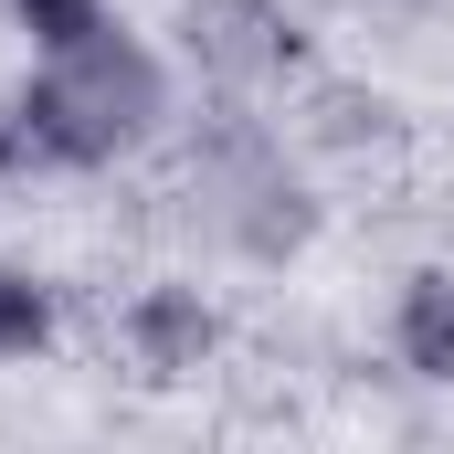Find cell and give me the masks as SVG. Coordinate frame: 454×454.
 Returning a JSON list of instances; mask_svg holds the SVG:
<instances>
[{"instance_id": "4", "label": "cell", "mask_w": 454, "mask_h": 454, "mask_svg": "<svg viewBox=\"0 0 454 454\" xmlns=\"http://www.w3.org/2000/svg\"><path fill=\"white\" fill-rule=\"evenodd\" d=\"M127 339H137L148 370H201V348H212V307H201V296H180V286H159V296H137Z\"/></svg>"}, {"instance_id": "7", "label": "cell", "mask_w": 454, "mask_h": 454, "mask_svg": "<svg viewBox=\"0 0 454 454\" xmlns=\"http://www.w3.org/2000/svg\"><path fill=\"white\" fill-rule=\"evenodd\" d=\"M11 11H21V21H32L43 43H74V32H96V21H106L96 0H11Z\"/></svg>"}, {"instance_id": "3", "label": "cell", "mask_w": 454, "mask_h": 454, "mask_svg": "<svg viewBox=\"0 0 454 454\" xmlns=\"http://www.w3.org/2000/svg\"><path fill=\"white\" fill-rule=\"evenodd\" d=\"M191 53H201V74H223V85H264V74H286L296 32H286L275 0H191Z\"/></svg>"}, {"instance_id": "5", "label": "cell", "mask_w": 454, "mask_h": 454, "mask_svg": "<svg viewBox=\"0 0 454 454\" xmlns=\"http://www.w3.org/2000/svg\"><path fill=\"white\" fill-rule=\"evenodd\" d=\"M402 359L423 380H454V275H412V296H402Z\"/></svg>"}, {"instance_id": "2", "label": "cell", "mask_w": 454, "mask_h": 454, "mask_svg": "<svg viewBox=\"0 0 454 454\" xmlns=\"http://www.w3.org/2000/svg\"><path fill=\"white\" fill-rule=\"evenodd\" d=\"M191 191H201V212L243 243V254H286L296 232H307V201H296V180H286V148L264 137V127H201V148H191Z\"/></svg>"}, {"instance_id": "1", "label": "cell", "mask_w": 454, "mask_h": 454, "mask_svg": "<svg viewBox=\"0 0 454 454\" xmlns=\"http://www.w3.org/2000/svg\"><path fill=\"white\" fill-rule=\"evenodd\" d=\"M159 127V64L127 32L43 43V74L0 106V169H96Z\"/></svg>"}, {"instance_id": "6", "label": "cell", "mask_w": 454, "mask_h": 454, "mask_svg": "<svg viewBox=\"0 0 454 454\" xmlns=\"http://www.w3.org/2000/svg\"><path fill=\"white\" fill-rule=\"evenodd\" d=\"M43 317H53V307H43V286L0 264V359H21V348L43 339Z\"/></svg>"}]
</instances>
